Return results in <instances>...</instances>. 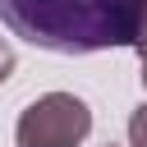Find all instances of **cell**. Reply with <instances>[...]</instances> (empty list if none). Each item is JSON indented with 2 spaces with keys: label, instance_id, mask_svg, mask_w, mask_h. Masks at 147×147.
<instances>
[{
  "label": "cell",
  "instance_id": "1",
  "mask_svg": "<svg viewBox=\"0 0 147 147\" xmlns=\"http://www.w3.org/2000/svg\"><path fill=\"white\" fill-rule=\"evenodd\" d=\"M0 18L14 37L41 51L92 55L133 46L142 0H0Z\"/></svg>",
  "mask_w": 147,
  "mask_h": 147
},
{
  "label": "cell",
  "instance_id": "3",
  "mask_svg": "<svg viewBox=\"0 0 147 147\" xmlns=\"http://www.w3.org/2000/svg\"><path fill=\"white\" fill-rule=\"evenodd\" d=\"M129 147H147V101L129 115Z\"/></svg>",
  "mask_w": 147,
  "mask_h": 147
},
{
  "label": "cell",
  "instance_id": "6",
  "mask_svg": "<svg viewBox=\"0 0 147 147\" xmlns=\"http://www.w3.org/2000/svg\"><path fill=\"white\" fill-rule=\"evenodd\" d=\"M142 87H147V60H142Z\"/></svg>",
  "mask_w": 147,
  "mask_h": 147
},
{
  "label": "cell",
  "instance_id": "2",
  "mask_svg": "<svg viewBox=\"0 0 147 147\" xmlns=\"http://www.w3.org/2000/svg\"><path fill=\"white\" fill-rule=\"evenodd\" d=\"M87 133H92V110L74 92L37 96L14 124V142L18 147H78Z\"/></svg>",
  "mask_w": 147,
  "mask_h": 147
},
{
  "label": "cell",
  "instance_id": "4",
  "mask_svg": "<svg viewBox=\"0 0 147 147\" xmlns=\"http://www.w3.org/2000/svg\"><path fill=\"white\" fill-rule=\"evenodd\" d=\"M133 51L147 60V0H142V18H138V32H133Z\"/></svg>",
  "mask_w": 147,
  "mask_h": 147
},
{
  "label": "cell",
  "instance_id": "5",
  "mask_svg": "<svg viewBox=\"0 0 147 147\" xmlns=\"http://www.w3.org/2000/svg\"><path fill=\"white\" fill-rule=\"evenodd\" d=\"M9 74H14V46H9L5 37H0V83H5Z\"/></svg>",
  "mask_w": 147,
  "mask_h": 147
}]
</instances>
